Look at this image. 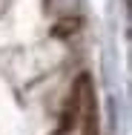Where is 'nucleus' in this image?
Segmentation results:
<instances>
[{
	"instance_id": "1",
	"label": "nucleus",
	"mask_w": 132,
	"mask_h": 135,
	"mask_svg": "<svg viewBox=\"0 0 132 135\" xmlns=\"http://www.w3.org/2000/svg\"><path fill=\"white\" fill-rule=\"evenodd\" d=\"M52 135H101L98 92H95V83L86 72L72 81Z\"/></svg>"
}]
</instances>
